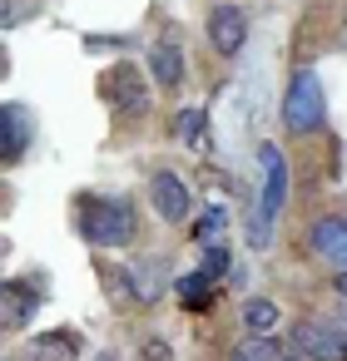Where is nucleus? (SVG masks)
Segmentation results:
<instances>
[{"label": "nucleus", "instance_id": "ddd939ff", "mask_svg": "<svg viewBox=\"0 0 347 361\" xmlns=\"http://www.w3.org/2000/svg\"><path fill=\"white\" fill-rule=\"evenodd\" d=\"M238 322L248 326V336H278L283 312H278V302H273V297H248V302L238 307Z\"/></svg>", "mask_w": 347, "mask_h": 361}, {"label": "nucleus", "instance_id": "20e7f679", "mask_svg": "<svg viewBox=\"0 0 347 361\" xmlns=\"http://www.w3.org/2000/svg\"><path fill=\"white\" fill-rule=\"evenodd\" d=\"M149 203H154V213L164 218V223H189L194 218V193H189V183L174 173V169H154L149 173Z\"/></svg>", "mask_w": 347, "mask_h": 361}, {"label": "nucleus", "instance_id": "9d476101", "mask_svg": "<svg viewBox=\"0 0 347 361\" xmlns=\"http://www.w3.org/2000/svg\"><path fill=\"white\" fill-rule=\"evenodd\" d=\"M149 80L159 90H179L189 80V65H184V45L179 40H154L149 45Z\"/></svg>", "mask_w": 347, "mask_h": 361}, {"label": "nucleus", "instance_id": "2eb2a0df", "mask_svg": "<svg viewBox=\"0 0 347 361\" xmlns=\"http://www.w3.org/2000/svg\"><path fill=\"white\" fill-rule=\"evenodd\" d=\"M174 134H179L189 149H208V109H199V104L179 109V114H174Z\"/></svg>", "mask_w": 347, "mask_h": 361}, {"label": "nucleus", "instance_id": "4468645a", "mask_svg": "<svg viewBox=\"0 0 347 361\" xmlns=\"http://www.w3.org/2000/svg\"><path fill=\"white\" fill-rule=\"evenodd\" d=\"M228 361H298L293 346H283L278 336H248L243 346L228 351Z\"/></svg>", "mask_w": 347, "mask_h": 361}, {"label": "nucleus", "instance_id": "dca6fc26", "mask_svg": "<svg viewBox=\"0 0 347 361\" xmlns=\"http://www.w3.org/2000/svg\"><path fill=\"white\" fill-rule=\"evenodd\" d=\"M208 282H213V277H208L204 267H194V272H184V277L174 282V292H179L184 307H204V302H208Z\"/></svg>", "mask_w": 347, "mask_h": 361}, {"label": "nucleus", "instance_id": "f03ea898", "mask_svg": "<svg viewBox=\"0 0 347 361\" xmlns=\"http://www.w3.org/2000/svg\"><path fill=\"white\" fill-rule=\"evenodd\" d=\"M75 223H80V238H85L90 247H129V243L139 238L134 203L119 198V193H80Z\"/></svg>", "mask_w": 347, "mask_h": 361}, {"label": "nucleus", "instance_id": "a211bd4d", "mask_svg": "<svg viewBox=\"0 0 347 361\" xmlns=\"http://www.w3.org/2000/svg\"><path fill=\"white\" fill-rule=\"evenodd\" d=\"M218 228H223V213L213 208V213H204V218L194 223V238H199V243L208 247V243H218Z\"/></svg>", "mask_w": 347, "mask_h": 361}, {"label": "nucleus", "instance_id": "f3484780", "mask_svg": "<svg viewBox=\"0 0 347 361\" xmlns=\"http://www.w3.org/2000/svg\"><path fill=\"white\" fill-rule=\"evenodd\" d=\"M204 272H208L213 282L233 272V257H228V247H223V243H208V247H204Z\"/></svg>", "mask_w": 347, "mask_h": 361}, {"label": "nucleus", "instance_id": "0eeeda50", "mask_svg": "<svg viewBox=\"0 0 347 361\" xmlns=\"http://www.w3.org/2000/svg\"><path fill=\"white\" fill-rule=\"evenodd\" d=\"M307 252L322 257V262H332V267L342 272V267H347V218H342V213L312 218V223H307Z\"/></svg>", "mask_w": 347, "mask_h": 361}, {"label": "nucleus", "instance_id": "aec40b11", "mask_svg": "<svg viewBox=\"0 0 347 361\" xmlns=\"http://www.w3.org/2000/svg\"><path fill=\"white\" fill-rule=\"evenodd\" d=\"M144 361H174V351H169V341H159V336H149V341H144Z\"/></svg>", "mask_w": 347, "mask_h": 361}, {"label": "nucleus", "instance_id": "412c9836", "mask_svg": "<svg viewBox=\"0 0 347 361\" xmlns=\"http://www.w3.org/2000/svg\"><path fill=\"white\" fill-rule=\"evenodd\" d=\"M332 287H337V297H347V267H342V272L332 277Z\"/></svg>", "mask_w": 347, "mask_h": 361}, {"label": "nucleus", "instance_id": "6e6552de", "mask_svg": "<svg viewBox=\"0 0 347 361\" xmlns=\"http://www.w3.org/2000/svg\"><path fill=\"white\" fill-rule=\"evenodd\" d=\"M208 45L218 55H238L248 45V16L238 6H213L208 11Z\"/></svg>", "mask_w": 347, "mask_h": 361}, {"label": "nucleus", "instance_id": "39448f33", "mask_svg": "<svg viewBox=\"0 0 347 361\" xmlns=\"http://www.w3.org/2000/svg\"><path fill=\"white\" fill-rule=\"evenodd\" d=\"M288 346L298 361H347V336L322 322H298L288 331Z\"/></svg>", "mask_w": 347, "mask_h": 361}, {"label": "nucleus", "instance_id": "6ab92c4d", "mask_svg": "<svg viewBox=\"0 0 347 361\" xmlns=\"http://www.w3.org/2000/svg\"><path fill=\"white\" fill-rule=\"evenodd\" d=\"M25 11H40V0H30V6H20V0H6V16H0V20H6V30L11 25H20V16Z\"/></svg>", "mask_w": 347, "mask_h": 361}, {"label": "nucleus", "instance_id": "1a4fd4ad", "mask_svg": "<svg viewBox=\"0 0 347 361\" xmlns=\"http://www.w3.org/2000/svg\"><path fill=\"white\" fill-rule=\"evenodd\" d=\"M35 307H40V287L35 282L11 277L6 287H0V322H6V331H20L35 317Z\"/></svg>", "mask_w": 347, "mask_h": 361}, {"label": "nucleus", "instance_id": "423d86ee", "mask_svg": "<svg viewBox=\"0 0 347 361\" xmlns=\"http://www.w3.org/2000/svg\"><path fill=\"white\" fill-rule=\"evenodd\" d=\"M30 144H35V114L20 99H6V104H0V159L16 169Z\"/></svg>", "mask_w": 347, "mask_h": 361}, {"label": "nucleus", "instance_id": "7ed1b4c3", "mask_svg": "<svg viewBox=\"0 0 347 361\" xmlns=\"http://www.w3.org/2000/svg\"><path fill=\"white\" fill-rule=\"evenodd\" d=\"M327 119V99H322V80L317 70H293L288 94H283V129L288 134H312Z\"/></svg>", "mask_w": 347, "mask_h": 361}, {"label": "nucleus", "instance_id": "f257e3e1", "mask_svg": "<svg viewBox=\"0 0 347 361\" xmlns=\"http://www.w3.org/2000/svg\"><path fill=\"white\" fill-rule=\"evenodd\" d=\"M258 169H263V188H258V208L248 213V247H253V252H268V247H273L278 213L288 208L293 173H288V154H283L278 144H258Z\"/></svg>", "mask_w": 347, "mask_h": 361}, {"label": "nucleus", "instance_id": "f8f14e48", "mask_svg": "<svg viewBox=\"0 0 347 361\" xmlns=\"http://www.w3.org/2000/svg\"><path fill=\"white\" fill-rule=\"evenodd\" d=\"M80 356V331H40L25 351V361H75Z\"/></svg>", "mask_w": 347, "mask_h": 361}, {"label": "nucleus", "instance_id": "9b49d317", "mask_svg": "<svg viewBox=\"0 0 347 361\" xmlns=\"http://www.w3.org/2000/svg\"><path fill=\"white\" fill-rule=\"evenodd\" d=\"M144 80H139V70H129V65H114L110 75H105V104L114 109V114H134L139 104H144Z\"/></svg>", "mask_w": 347, "mask_h": 361}, {"label": "nucleus", "instance_id": "4be33fe9", "mask_svg": "<svg viewBox=\"0 0 347 361\" xmlns=\"http://www.w3.org/2000/svg\"><path fill=\"white\" fill-rule=\"evenodd\" d=\"M100 361H119V356H114V351H105V356H100Z\"/></svg>", "mask_w": 347, "mask_h": 361}]
</instances>
